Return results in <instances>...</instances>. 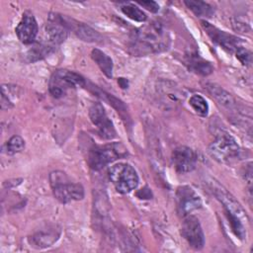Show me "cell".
<instances>
[{
	"mask_svg": "<svg viewBox=\"0 0 253 253\" xmlns=\"http://www.w3.org/2000/svg\"><path fill=\"white\" fill-rule=\"evenodd\" d=\"M172 163L175 170L180 174L193 171L197 165V155L188 146H179L172 153Z\"/></svg>",
	"mask_w": 253,
	"mask_h": 253,
	"instance_id": "cell-13",
	"label": "cell"
},
{
	"mask_svg": "<svg viewBox=\"0 0 253 253\" xmlns=\"http://www.w3.org/2000/svg\"><path fill=\"white\" fill-rule=\"evenodd\" d=\"M92 59L97 63V65L100 67L102 72L108 77L112 78L113 76V60L112 58L107 55L104 51L94 48L91 52Z\"/></svg>",
	"mask_w": 253,
	"mask_h": 253,
	"instance_id": "cell-20",
	"label": "cell"
},
{
	"mask_svg": "<svg viewBox=\"0 0 253 253\" xmlns=\"http://www.w3.org/2000/svg\"><path fill=\"white\" fill-rule=\"evenodd\" d=\"M184 3L197 17L211 18L213 15V8L204 1L187 0L184 1Z\"/></svg>",
	"mask_w": 253,
	"mask_h": 253,
	"instance_id": "cell-21",
	"label": "cell"
},
{
	"mask_svg": "<svg viewBox=\"0 0 253 253\" xmlns=\"http://www.w3.org/2000/svg\"><path fill=\"white\" fill-rule=\"evenodd\" d=\"M210 188L211 189V192L216 197V199L222 204L225 214L235 216L244 223L247 222L248 217L245 211L243 210L241 205L234 199V197L226 191V189H224L215 181L210 182Z\"/></svg>",
	"mask_w": 253,
	"mask_h": 253,
	"instance_id": "cell-7",
	"label": "cell"
},
{
	"mask_svg": "<svg viewBox=\"0 0 253 253\" xmlns=\"http://www.w3.org/2000/svg\"><path fill=\"white\" fill-rule=\"evenodd\" d=\"M207 91L211 94V96L216 100V102L225 108L226 110L230 112H237L236 109L238 110V104L234 97L229 94L227 91L222 89L220 86L212 83H209L205 87Z\"/></svg>",
	"mask_w": 253,
	"mask_h": 253,
	"instance_id": "cell-15",
	"label": "cell"
},
{
	"mask_svg": "<svg viewBox=\"0 0 253 253\" xmlns=\"http://www.w3.org/2000/svg\"><path fill=\"white\" fill-rule=\"evenodd\" d=\"M109 178L116 190L121 194H127L136 188L138 176L134 168L127 163H118L109 168Z\"/></svg>",
	"mask_w": 253,
	"mask_h": 253,
	"instance_id": "cell-6",
	"label": "cell"
},
{
	"mask_svg": "<svg viewBox=\"0 0 253 253\" xmlns=\"http://www.w3.org/2000/svg\"><path fill=\"white\" fill-rule=\"evenodd\" d=\"M185 63L193 72L207 76L213 71L212 65L197 53H190L185 57Z\"/></svg>",
	"mask_w": 253,
	"mask_h": 253,
	"instance_id": "cell-18",
	"label": "cell"
},
{
	"mask_svg": "<svg viewBox=\"0 0 253 253\" xmlns=\"http://www.w3.org/2000/svg\"><path fill=\"white\" fill-rule=\"evenodd\" d=\"M50 185L54 198L62 204L80 201L84 198V188L79 183H72L63 172L50 173Z\"/></svg>",
	"mask_w": 253,
	"mask_h": 253,
	"instance_id": "cell-2",
	"label": "cell"
},
{
	"mask_svg": "<svg viewBox=\"0 0 253 253\" xmlns=\"http://www.w3.org/2000/svg\"><path fill=\"white\" fill-rule=\"evenodd\" d=\"M137 3L152 13H157L159 11V5L155 1H138Z\"/></svg>",
	"mask_w": 253,
	"mask_h": 253,
	"instance_id": "cell-26",
	"label": "cell"
},
{
	"mask_svg": "<svg viewBox=\"0 0 253 253\" xmlns=\"http://www.w3.org/2000/svg\"><path fill=\"white\" fill-rule=\"evenodd\" d=\"M176 202L178 213L183 217L202 207L201 198L189 186H182L177 189Z\"/></svg>",
	"mask_w": 253,
	"mask_h": 253,
	"instance_id": "cell-12",
	"label": "cell"
},
{
	"mask_svg": "<svg viewBox=\"0 0 253 253\" xmlns=\"http://www.w3.org/2000/svg\"><path fill=\"white\" fill-rule=\"evenodd\" d=\"M5 147L8 154H15L21 152L25 148V140L19 135H14L6 142Z\"/></svg>",
	"mask_w": 253,
	"mask_h": 253,
	"instance_id": "cell-24",
	"label": "cell"
},
{
	"mask_svg": "<svg viewBox=\"0 0 253 253\" xmlns=\"http://www.w3.org/2000/svg\"><path fill=\"white\" fill-rule=\"evenodd\" d=\"M60 230L56 229L55 226L41 229L40 231L29 237V242L31 246L37 248H45L51 246L59 237Z\"/></svg>",
	"mask_w": 253,
	"mask_h": 253,
	"instance_id": "cell-16",
	"label": "cell"
},
{
	"mask_svg": "<svg viewBox=\"0 0 253 253\" xmlns=\"http://www.w3.org/2000/svg\"><path fill=\"white\" fill-rule=\"evenodd\" d=\"M121 9H122V12L126 17H128L129 19H131L133 21L144 22L147 19L145 13L142 10H140L137 6H135L131 3H127V4L123 5Z\"/></svg>",
	"mask_w": 253,
	"mask_h": 253,
	"instance_id": "cell-22",
	"label": "cell"
},
{
	"mask_svg": "<svg viewBox=\"0 0 253 253\" xmlns=\"http://www.w3.org/2000/svg\"><path fill=\"white\" fill-rule=\"evenodd\" d=\"M76 86L85 87L86 86L85 78L74 71L59 69L54 71L50 76L48 89H49V93L54 98H60L63 95H65L67 90L71 88H75Z\"/></svg>",
	"mask_w": 253,
	"mask_h": 253,
	"instance_id": "cell-5",
	"label": "cell"
},
{
	"mask_svg": "<svg viewBox=\"0 0 253 253\" xmlns=\"http://www.w3.org/2000/svg\"><path fill=\"white\" fill-rule=\"evenodd\" d=\"M89 117L92 124L97 127L98 133L103 138L113 139L117 136L115 126L101 103H95L91 106L89 110Z\"/></svg>",
	"mask_w": 253,
	"mask_h": 253,
	"instance_id": "cell-8",
	"label": "cell"
},
{
	"mask_svg": "<svg viewBox=\"0 0 253 253\" xmlns=\"http://www.w3.org/2000/svg\"><path fill=\"white\" fill-rule=\"evenodd\" d=\"M189 104L199 115L204 117L208 115L209 113L208 103L201 95H193L189 100Z\"/></svg>",
	"mask_w": 253,
	"mask_h": 253,
	"instance_id": "cell-23",
	"label": "cell"
},
{
	"mask_svg": "<svg viewBox=\"0 0 253 253\" xmlns=\"http://www.w3.org/2000/svg\"><path fill=\"white\" fill-rule=\"evenodd\" d=\"M129 48L135 55H146L168 49L170 36L160 21L151 22L133 32Z\"/></svg>",
	"mask_w": 253,
	"mask_h": 253,
	"instance_id": "cell-1",
	"label": "cell"
},
{
	"mask_svg": "<svg viewBox=\"0 0 253 253\" xmlns=\"http://www.w3.org/2000/svg\"><path fill=\"white\" fill-rule=\"evenodd\" d=\"M211 157L220 163L230 164L240 158L241 149L235 139L227 132L218 133L209 146Z\"/></svg>",
	"mask_w": 253,
	"mask_h": 253,
	"instance_id": "cell-4",
	"label": "cell"
},
{
	"mask_svg": "<svg viewBox=\"0 0 253 253\" xmlns=\"http://www.w3.org/2000/svg\"><path fill=\"white\" fill-rule=\"evenodd\" d=\"M236 58L246 66H249L252 63V53L249 49L245 48L244 46H240L239 48L236 49L235 51Z\"/></svg>",
	"mask_w": 253,
	"mask_h": 253,
	"instance_id": "cell-25",
	"label": "cell"
},
{
	"mask_svg": "<svg viewBox=\"0 0 253 253\" xmlns=\"http://www.w3.org/2000/svg\"><path fill=\"white\" fill-rule=\"evenodd\" d=\"M55 49V46L49 42H41L35 44L32 48H30L27 52V59L29 62H35L41 60L50 53H52Z\"/></svg>",
	"mask_w": 253,
	"mask_h": 253,
	"instance_id": "cell-19",
	"label": "cell"
},
{
	"mask_svg": "<svg viewBox=\"0 0 253 253\" xmlns=\"http://www.w3.org/2000/svg\"><path fill=\"white\" fill-rule=\"evenodd\" d=\"M201 24L205 32L211 39V41L220 45L226 51L235 52L237 48L242 46V41L239 38L217 29L206 20H203Z\"/></svg>",
	"mask_w": 253,
	"mask_h": 253,
	"instance_id": "cell-9",
	"label": "cell"
},
{
	"mask_svg": "<svg viewBox=\"0 0 253 253\" xmlns=\"http://www.w3.org/2000/svg\"><path fill=\"white\" fill-rule=\"evenodd\" d=\"M15 32L21 42L25 44L32 43L36 40L39 32L38 24L34 15L30 12L24 13Z\"/></svg>",
	"mask_w": 253,
	"mask_h": 253,
	"instance_id": "cell-14",
	"label": "cell"
},
{
	"mask_svg": "<svg viewBox=\"0 0 253 253\" xmlns=\"http://www.w3.org/2000/svg\"><path fill=\"white\" fill-rule=\"evenodd\" d=\"M67 23L70 31L73 30L75 35L82 41L89 42H98L102 41L101 35L91 27L70 19H67Z\"/></svg>",
	"mask_w": 253,
	"mask_h": 253,
	"instance_id": "cell-17",
	"label": "cell"
},
{
	"mask_svg": "<svg viewBox=\"0 0 253 253\" xmlns=\"http://www.w3.org/2000/svg\"><path fill=\"white\" fill-rule=\"evenodd\" d=\"M127 155L126 148L121 142L94 145L88 153V164L93 170H100L109 163Z\"/></svg>",
	"mask_w": 253,
	"mask_h": 253,
	"instance_id": "cell-3",
	"label": "cell"
},
{
	"mask_svg": "<svg viewBox=\"0 0 253 253\" xmlns=\"http://www.w3.org/2000/svg\"><path fill=\"white\" fill-rule=\"evenodd\" d=\"M70 32L67 19L57 14H50L45 25V34L48 42L57 45L63 42Z\"/></svg>",
	"mask_w": 253,
	"mask_h": 253,
	"instance_id": "cell-11",
	"label": "cell"
},
{
	"mask_svg": "<svg viewBox=\"0 0 253 253\" xmlns=\"http://www.w3.org/2000/svg\"><path fill=\"white\" fill-rule=\"evenodd\" d=\"M181 234L189 245L196 250H200L205 245V235L199 219L194 215L184 216L181 227Z\"/></svg>",
	"mask_w": 253,
	"mask_h": 253,
	"instance_id": "cell-10",
	"label": "cell"
}]
</instances>
